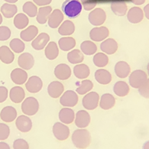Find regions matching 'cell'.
I'll return each mask as SVG.
<instances>
[{
	"label": "cell",
	"mask_w": 149,
	"mask_h": 149,
	"mask_svg": "<svg viewBox=\"0 0 149 149\" xmlns=\"http://www.w3.org/2000/svg\"><path fill=\"white\" fill-rule=\"evenodd\" d=\"M72 142L77 148L86 149L91 143V135L86 129H78L71 135Z\"/></svg>",
	"instance_id": "1"
},
{
	"label": "cell",
	"mask_w": 149,
	"mask_h": 149,
	"mask_svg": "<svg viewBox=\"0 0 149 149\" xmlns=\"http://www.w3.org/2000/svg\"><path fill=\"white\" fill-rule=\"evenodd\" d=\"M82 8L81 2L79 0H66L62 4L63 13L70 19H75L79 16Z\"/></svg>",
	"instance_id": "2"
},
{
	"label": "cell",
	"mask_w": 149,
	"mask_h": 149,
	"mask_svg": "<svg viewBox=\"0 0 149 149\" xmlns=\"http://www.w3.org/2000/svg\"><path fill=\"white\" fill-rule=\"evenodd\" d=\"M147 80L148 74L142 70H136L129 74V84L135 89H139Z\"/></svg>",
	"instance_id": "3"
},
{
	"label": "cell",
	"mask_w": 149,
	"mask_h": 149,
	"mask_svg": "<svg viewBox=\"0 0 149 149\" xmlns=\"http://www.w3.org/2000/svg\"><path fill=\"white\" fill-rule=\"evenodd\" d=\"M39 102L35 97H28L23 100L22 111L25 116H34L38 112Z\"/></svg>",
	"instance_id": "4"
},
{
	"label": "cell",
	"mask_w": 149,
	"mask_h": 149,
	"mask_svg": "<svg viewBox=\"0 0 149 149\" xmlns=\"http://www.w3.org/2000/svg\"><path fill=\"white\" fill-rule=\"evenodd\" d=\"M54 136L58 141H65L70 136V129L67 125L62 123H56L52 129Z\"/></svg>",
	"instance_id": "5"
},
{
	"label": "cell",
	"mask_w": 149,
	"mask_h": 149,
	"mask_svg": "<svg viewBox=\"0 0 149 149\" xmlns=\"http://www.w3.org/2000/svg\"><path fill=\"white\" fill-rule=\"evenodd\" d=\"M88 19L91 25L94 26H100L106 20V14L102 8H95L89 14Z\"/></svg>",
	"instance_id": "6"
},
{
	"label": "cell",
	"mask_w": 149,
	"mask_h": 149,
	"mask_svg": "<svg viewBox=\"0 0 149 149\" xmlns=\"http://www.w3.org/2000/svg\"><path fill=\"white\" fill-rule=\"evenodd\" d=\"M100 96L96 92H90L84 96L82 104L87 110H93L98 106Z\"/></svg>",
	"instance_id": "7"
},
{
	"label": "cell",
	"mask_w": 149,
	"mask_h": 149,
	"mask_svg": "<svg viewBox=\"0 0 149 149\" xmlns=\"http://www.w3.org/2000/svg\"><path fill=\"white\" fill-rule=\"evenodd\" d=\"M78 102V96L73 90H68L63 93L60 98V103L65 107H74Z\"/></svg>",
	"instance_id": "8"
},
{
	"label": "cell",
	"mask_w": 149,
	"mask_h": 149,
	"mask_svg": "<svg viewBox=\"0 0 149 149\" xmlns=\"http://www.w3.org/2000/svg\"><path fill=\"white\" fill-rule=\"evenodd\" d=\"M109 35V31L106 27H96L90 31V38L93 41L100 42L104 41Z\"/></svg>",
	"instance_id": "9"
},
{
	"label": "cell",
	"mask_w": 149,
	"mask_h": 149,
	"mask_svg": "<svg viewBox=\"0 0 149 149\" xmlns=\"http://www.w3.org/2000/svg\"><path fill=\"white\" fill-rule=\"evenodd\" d=\"M75 125L79 129H86L90 123V116L85 110H80L75 116Z\"/></svg>",
	"instance_id": "10"
},
{
	"label": "cell",
	"mask_w": 149,
	"mask_h": 149,
	"mask_svg": "<svg viewBox=\"0 0 149 149\" xmlns=\"http://www.w3.org/2000/svg\"><path fill=\"white\" fill-rule=\"evenodd\" d=\"M43 83L40 77L37 76H32L27 80L25 84L26 90L31 93H38L42 89Z\"/></svg>",
	"instance_id": "11"
},
{
	"label": "cell",
	"mask_w": 149,
	"mask_h": 149,
	"mask_svg": "<svg viewBox=\"0 0 149 149\" xmlns=\"http://www.w3.org/2000/svg\"><path fill=\"white\" fill-rule=\"evenodd\" d=\"M15 125L18 130L20 131L21 132H29L32 128V122L31 118L28 117V116L22 115L16 118Z\"/></svg>",
	"instance_id": "12"
},
{
	"label": "cell",
	"mask_w": 149,
	"mask_h": 149,
	"mask_svg": "<svg viewBox=\"0 0 149 149\" xmlns=\"http://www.w3.org/2000/svg\"><path fill=\"white\" fill-rule=\"evenodd\" d=\"M144 12L141 8L139 7H132L127 13V19L129 22L132 24H138L141 22L144 19Z\"/></svg>",
	"instance_id": "13"
},
{
	"label": "cell",
	"mask_w": 149,
	"mask_h": 149,
	"mask_svg": "<svg viewBox=\"0 0 149 149\" xmlns=\"http://www.w3.org/2000/svg\"><path fill=\"white\" fill-rule=\"evenodd\" d=\"M63 20V14L60 9H55L52 11V13L48 17L47 22L48 26L51 29H57L61 25Z\"/></svg>",
	"instance_id": "14"
},
{
	"label": "cell",
	"mask_w": 149,
	"mask_h": 149,
	"mask_svg": "<svg viewBox=\"0 0 149 149\" xmlns=\"http://www.w3.org/2000/svg\"><path fill=\"white\" fill-rule=\"evenodd\" d=\"M18 64L22 69L25 70L31 69L35 64L34 57L30 53L22 54L18 58Z\"/></svg>",
	"instance_id": "15"
},
{
	"label": "cell",
	"mask_w": 149,
	"mask_h": 149,
	"mask_svg": "<svg viewBox=\"0 0 149 149\" xmlns=\"http://www.w3.org/2000/svg\"><path fill=\"white\" fill-rule=\"evenodd\" d=\"M11 80L17 85H22L25 84L28 80V74L25 70L22 68H15L11 73Z\"/></svg>",
	"instance_id": "16"
},
{
	"label": "cell",
	"mask_w": 149,
	"mask_h": 149,
	"mask_svg": "<svg viewBox=\"0 0 149 149\" xmlns=\"http://www.w3.org/2000/svg\"><path fill=\"white\" fill-rule=\"evenodd\" d=\"M54 75L57 79L61 80H68L71 76V70L70 68L66 63L58 64L54 69Z\"/></svg>",
	"instance_id": "17"
},
{
	"label": "cell",
	"mask_w": 149,
	"mask_h": 149,
	"mask_svg": "<svg viewBox=\"0 0 149 149\" xmlns=\"http://www.w3.org/2000/svg\"><path fill=\"white\" fill-rule=\"evenodd\" d=\"M0 118L5 123H12L17 118L16 109L13 106H6L0 112Z\"/></svg>",
	"instance_id": "18"
},
{
	"label": "cell",
	"mask_w": 149,
	"mask_h": 149,
	"mask_svg": "<svg viewBox=\"0 0 149 149\" xmlns=\"http://www.w3.org/2000/svg\"><path fill=\"white\" fill-rule=\"evenodd\" d=\"M50 41V36L47 33H41L32 41L31 46L35 50L40 51L47 46Z\"/></svg>",
	"instance_id": "19"
},
{
	"label": "cell",
	"mask_w": 149,
	"mask_h": 149,
	"mask_svg": "<svg viewBox=\"0 0 149 149\" xmlns=\"http://www.w3.org/2000/svg\"><path fill=\"white\" fill-rule=\"evenodd\" d=\"M64 90V86L59 81H53L47 86V93L52 98H58L61 96Z\"/></svg>",
	"instance_id": "20"
},
{
	"label": "cell",
	"mask_w": 149,
	"mask_h": 149,
	"mask_svg": "<svg viewBox=\"0 0 149 149\" xmlns=\"http://www.w3.org/2000/svg\"><path fill=\"white\" fill-rule=\"evenodd\" d=\"M100 49L106 54H113L118 50V43L114 39H106L100 45Z\"/></svg>",
	"instance_id": "21"
},
{
	"label": "cell",
	"mask_w": 149,
	"mask_h": 149,
	"mask_svg": "<svg viewBox=\"0 0 149 149\" xmlns=\"http://www.w3.org/2000/svg\"><path fill=\"white\" fill-rule=\"evenodd\" d=\"M131 68L125 61H118L115 65V73L119 78H126L130 74Z\"/></svg>",
	"instance_id": "22"
},
{
	"label": "cell",
	"mask_w": 149,
	"mask_h": 149,
	"mask_svg": "<svg viewBox=\"0 0 149 149\" xmlns=\"http://www.w3.org/2000/svg\"><path fill=\"white\" fill-rule=\"evenodd\" d=\"M59 119L61 123L63 124H71L75 119V113L74 110L69 107L63 108L59 112Z\"/></svg>",
	"instance_id": "23"
},
{
	"label": "cell",
	"mask_w": 149,
	"mask_h": 149,
	"mask_svg": "<svg viewBox=\"0 0 149 149\" xmlns=\"http://www.w3.org/2000/svg\"><path fill=\"white\" fill-rule=\"evenodd\" d=\"M25 90L21 86H14L10 90L9 98L14 103H20L25 100Z\"/></svg>",
	"instance_id": "24"
},
{
	"label": "cell",
	"mask_w": 149,
	"mask_h": 149,
	"mask_svg": "<svg viewBox=\"0 0 149 149\" xmlns=\"http://www.w3.org/2000/svg\"><path fill=\"white\" fill-rule=\"evenodd\" d=\"M38 35V29L35 25H31L24 29L20 33V37L24 41H31L37 37Z\"/></svg>",
	"instance_id": "25"
},
{
	"label": "cell",
	"mask_w": 149,
	"mask_h": 149,
	"mask_svg": "<svg viewBox=\"0 0 149 149\" xmlns=\"http://www.w3.org/2000/svg\"><path fill=\"white\" fill-rule=\"evenodd\" d=\"M95 79L102 85L109 84L112 81V74L105 69H99L95 72Z\"/></svg>",
	"instance_id": "26"
},
{
	"label": "cell",
	"mask_w": 149,
	"mask_h": 149,
	"mask_svg": "<svg viewBox=\"0 0 149 149\" xmlns=\"http://www.w3.org/2000/svg\"><path fill=\"white\" fill-rule=\"evenodd\" d=\"M15 55L12 50L7 46L0 47V61L6 64H9L14 61Z\"/></svg>",
	"instance_id": "27"
},
{
	"label": "cell",
	"mask_w": 149,
	"mask_h": 149,
	"mask_svg": "<svg viewBox=\"0 0 149 149\" xmlns=\"http://www.w3.org/2000/svg\"><path fill=\"white\" fill-rule=\"evenodd\" d=\"M116 104V99L112 94L105 93L103 94L100 101V108L104 109V110H108L112 109Z\"/></svg>",
	"instance_id": "28"
},
{
	"label": "cell",
	"mask_w": 149,
	"mask_h": 149,
	"mask_svg": "<svg viewBox=\"0 0 149 149\" xmlns=\"http://www.w3.org/2000/svg\"><path fill=\"white\" fill-rule=\"evenodd\" d=\"M111 9L113 13L118 16H124L127 14L128 6L123 1H115L111 3Z\"/></svg>",
	"instance_id": "29"
},
{
	"label": "cell",
	"mask_w": 149,
	"mask_h": 149,
	"mask_svg": "<svg viewBox=\"0 0 149 149\" xmlns=\"http://www.w3.org/2000/svg\"><path fill=\"white\" fill-rule=\"evenodd\" d=\"M113 91L115 94L120 97L126 96L129 93L130 87L129 84L125 81H118L113 86Z\"/></svg>",
	"instance_id": "30"
},
{
	"label": "cell",
	"mask_w": 149,
	"mask_h": 149,
	"mask_svg": "<svg viewBox=\"0 0 149 149\" xmlns=\"http://www.w3.org/2000/svg\"><path fill=\"white\" fill-rule=\"evenodd\" d=\"M75 31V25L74 22L70 20L64 21L58 29V32L62 36H69L74 34Z\"/></svg>",
	"instance_id": "31"
},
{
	"label": "cell",
	"mask_w": 149,
	"mask_h": 149,
	"mask_svg": "<svg viewBox=\"0 0 149 149\" xmlns=\"http://www.w3.org/2000/svg\"><path fill=\"white\" fill-rule=\"evenodd\" d=\"M51 13H52V8L51 6H42L41 8H39L36 20L39 24L44 25L47 22L48 17Z\"/></svg>",
	"instance_id": "32"
},
{
	"label": "cell",
	"mask_w": 149,
	"mask_h": 149,
	"mask_svg": "<svg viewBox=\"0 0 149 149\" xmlns=\"http://www.w3.org/2000/svg\"><path fill=\"white\" fill-rule=\"evenodd\" d=\"M45 56L48 60L56 59L59 54V49L57 47V45L54 41H51L47 44L45 50Z\"/></svg>",
	"instance_id": "33"
},
{
	"label": "cell",
	"mask_w": 149,
	"mask_h": 149,
	"mask_svg": "<svg viewBox=\"0 0 149 149\" xmlns=\"http://www.w3.org/2000/svg\"><path fill=\"white\" fill-rule=\"evenodd\" d=\"M74 75L78 79H86L90 74V68L84 63L77 64L74 68Z\"/></svg>",
	"instance_id": "34"
},
{
	"label": "cell",
	"mask_w": 149,
	"mask_h": 149,
	"mask_svg": "<svg viewBox=\"0 0 149 149\" xmlns=\"http://www.w3.org/2000/svg\"><path fill=\"white\" fill-rule=\"evenodd\" d=\"M18 8L15 5L10 3H5L1 7V13L6 19H11L17 14Z\"/></svg>",
	"instance_id": "35"
},
{
	"label": "cell",
	"mask_w": 149,
	"mask_h": 149,
	"mask_svg": "<svg viewBox=\"0 0 149 149\" xmlns=\"http://www.w3.org/2000/svg\"><path fill=\"white\" fill-rule=\"evenodd\" d=\"M93 87V84L90 80H84L81 82L77 83V93L80 95H84L92 90Z\"/></svg>",
	"instance_id": "36"
},
{
	"label": "cell",
	"mask_w": 149,
	"mask_h": 149,
	"mask_svg": "<svg viewBox=\"0 0 149 149\" xmlns=\"http://www.w3.org/2000/svg\"><path fill=\"white\" fill-rule=\"evenodd\" d=\"M58 45L62 51H69L76 46V41L74 38L64 37L60 39Z\"/></svg>",
	"instance_id": "37"
},
{
	"label": "cell",
	"mask_w": 149,
	"mask_h": 149,
	"mask_svg": "<svg viewBox=\"0 0 149 149\" xmlns=\"http://www.w3.org/2000/svg\"><path fill=\"white\" fill-rule=\"evenodd\" d=\"M13 23H14V25L16 29H24L29 25V19L25 14L19 13L15 16Z\"/></svg>",
	"instance_id": "38"
},
{
	"label": "cell",
	"mask_w": 149,
	"mask_h": 149,
	"mask_svg": "<svg viewBox=\"0 0 149 149\" xmlns=\"http://www.w3.org/2000/svg\"><path fill=\"white\" fill-rule=\"evenodd\" d=\"M80 49L82 53L86 55H93L97 51V46L91 41H84L80 45Z\"/></svg>",
	"instance_id": "39"
},
{
	"label": "cell",
	"mask_w": 149,
	"mask_h": 149,
	"mask_svg": "<svg viewBox=\"0 0 149 149\" xmlns=\"http://www.w3.org/2000/svg\"><path fill=\"white\" fill-rule=\"evenodd\" d=\"M68 60L70 63H73V64L82 63L84 60V54L82 53V51L80 50H73L68 53Z\"/></svg>",
	"instance_id": "40"
},
{
	"label": "cell",
	"mask_w": 149,
	"mask_h": 149,
	"mask_svg": "<svg viewBox=\"0 0 149 149\" xmlns=\"http://www.w3.org/2000/svg\"><path fill=\"white\" fill-rule=\"evenodd\" d=\"M93 63L95 66L98 68H104L109 63V57L104 53L96 54L93 59Z\"/></svg>",
	"instance_id": "41"
},
{
	"label": "cell",
	"mask_w": 149,
	"mask_h": 149,
	"mask_svg": "<svg viewBox=\"0 0 149 149\" xmlns=\"http://www.w3.org/2000/svg\"><path fill=\"white\" fill-rule=\"evenodd\" d=\"M23 12L29 15V17H35L37 16L38 14V8L36 5L32 2H26L23 5L22 7Z\"/></svg>",
	"instance_id": "42"
},
{
	"label": "cell",
	"mask_w": 149,
	"mask_h": 149,
	"mask_svg": "<svg viewBox=\"0 0 149 149\" xmlns=\"http://www.w3.org/2000/svg\"><path fill=\"white\" fill-rule=\"evenodd\" d=\"M9 46L12 51H13L15 53H22L25 50V44L21 39L14 38L10 41Z\"/></svg>",
	"instance_id": "43"
},
{
	"label": "cell",
	"mask_w": 149,
	"mask_h": 149,
	"mask_svg": "<svg viewBox=\"0 0 149 149\" xmlns=\"http://www.w3.org/2000/svg\"><path fill=\"white\" fill-rule=\"evenodd\" d=\"M10 135V129L8 125L0 123V141L6 140Z\"/></svg>",
	"instance_id": "44"
},
{
	"label": "cell",
	"mask_w": 149,
	"mask_h": 149,
	"mask_svg": "<svg viewBox=\"0 0 149 149\" xmlns=\"http://www.w3.org/2000/svg\"><path fill=\"white\" fill-rule=\"evenodd\" d=\"M13 149H29V145L26 140L18 139L13 142Z\"/></svg>",
	"instance_id": "45"
},
{
	"label": "cell",
	"mask_w": 149,
	"mask_h": 149,
	"mask_svg": "<svg viewBox=\"0 0 149 149\" xmlns=\"http://www.w3.org/2000/svg\"><path fill=\"white\" fill-rule=\"evenodd\" d=\"M10 37V29L7 26H0V41H7Z\"/></svg>",
	"instance_id": "46"
},
{
	"label": "cell",
	"mask_w": 149,
	"mask_h": 149,
	"mask_svg": "<svg viewBox=\"0 0 149 149\" xmlns=\"http://www.w3.org/2000/svg\"><path fill=\"white\" fill-rule=\"evenodd\" d=\"M139 93L144 98L149 99V78H148L145 84L139 88Z\"/></svg>",
	"instance_id": "47"
},
{
	"label": "cell",
	"mask_w": 149,
	"mask_h": 149,
	"mask_svg": "<svg viewBox=\"0 0 149 149\" xmlns=\"http://www.w3.org/2000/svg\"><path fill=\"white\" fill-rule=\"evenodd\" d=\"M80 2L83 8L86 11L93 10L97 4L96 0H80Z\"/></svg>",
	"instance_id": "48"
},
{
	"label": "cell",
	"mask_w": 149,
	"mask_h": 149,
	"mask_svg": "<svg viewBox=\"0 0 149 149\" xmlns=\"http://www.w3.org/2000/svg\"><path fill=\"white\" fill-rule=\"evenodd\" d=\"M8 89L5 86H0V103L5 102L8 98Z\"/></svg>",
	"instance_id": "49"
},
{
	"label": "cell",
	"mask_w": 149,
	"mask_h": 149,
	"mask_svg": "<svg viewBox=\"0 0 149 149\" xmlns=\"http://www.w3.org/2000/svg\"><path fill=\"white\" fill-rule=\"evenodd\" d=\"M33 2L35 4L39 6H47L51 4L52 0H33Z\"/></svg>",
	"instance_id": "50"
},
{
	"label": "cell",
	"mask_w": 149,
	"mask_h": 149,
	"mask_svg": "<svg viewBox=\"0 0 149 149\" xmlns=\"http://www.w3.org/2000/svg\"><path fill=\"white\" fill-rule=\"evenodd\" d=\"M143 12H144V15H145V16L147 18V19L149 20V4L146 5L143 9Z\"/></svg>",
	"instance_id": "51"
},
{
	"label": "cell",
	"mask_w": 149,
	"mask_h": 149,
	"mask_svg": "<svg viewBox=\"0 0 149 149\" xmlns=\"http://www.w3.org/2000/svg\"><path fill=\"white\" fill-rule=\"evenodd\" d=\"M0 149H11L8 143L4 141H0Z\"/></svg>",
	"instance_id": "52"
},
{
	"label": "cell",
	"mask_w": 149,
	"mask_h": 149,
	"mask_svg": "<svg viewBox=\"0 0 149 149\" xmlns=\"http://www.w3.org/2000/svg\"><path fill=\"white\" fill-rule=\"evenodd\" d=\"M131 2L136 6H141L145 3V0H131Z\"/></svg>",
	"instance_id": "53"
},
{
	"label": "cell",
	"mask_w": 149,
	"mask_h": 149,
	"mask_svg": "<svg viewBox=\"0 0 149 149\" xmlns=\"http://www.w3.org/2000/svg\"><path fill=\"white\" fill-rule=\"evenodd\" d=\"M142 149H149V141H145L142 146Z\"/></svg>",
	"instance_id": "54"
},
{
	"label": "cell",
	"mask_w": 149,
	"mask_h": 149,
	"mask_svg": "<svg viewBox=\"0 0 149 149\" xmlns=\"http://www.w3.org/2000/svg\"><path fill=\"white\" fill-rule=\"evenodd\" d=\"M5 2H6L7 3H10V4H14L16 2H18L19 0H4Z\"/></svg>",
	"instance_id": "55"
},
{
	"label": "cell",
	"mask_w": 149,
	"mask_h": 149,
	"mask_svg": "<svg viewBox=\"0 0 149 149\" xmlns=\"http://www.w3.org/2000/svg\"><path fill=\"white\" fill-rule=\"evenodd\" d=\"M2 20H3V19H2V14L0 13V25L2 23Z\"/></svg>",
	"instance_id": "56"
},
{
	"label": "cell",
	"mask_w": 149,
	"mask_h": 149,
	"mask_svg": "<svg viewBox=\"0 0 149 149\" xmlns=\"http://www.w3.org/2000/svg\"><path fill=\"white\" fill-rule=\"evenodd\" d=\"M147 72H148V75L149 76V63H148V65H147Z\"/></svg>",
	"instance_id": "57"
}]
</instances>
